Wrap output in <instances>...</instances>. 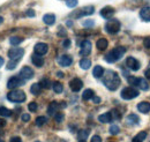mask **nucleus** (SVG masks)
<instances>
[{
  "label": "nucleus",
  "instance_id": "nucleus-15",
  "mask_svg": "<svg viewBox=\"0 0 150 142\" xmlns=\"http://www.w3.org/2000/svg\"><path fill=\"white\" fill-rule=\"evenodd\" d=\"M20 75H21V77H23L24 80H29V79H33V76H34V71H33L30 67L24 66V67H22V70L20 72Z\"/></svg>",
  "mask_w": 150,
  "mask_h": 142
},
{
  "label": "nucleus",
  "instance_id": "nucleus-12",
  "mask_svg": "<svg viewBox=\"0 0 150 142\" xmlns=\"http://www.w3.org/2000/svg\"><path fill=\"white\" fill-rule=\"evenodd\" d=\"M34 51H35V53L38 54V55H44V54L47 53L49 46H47V44H45V43H37V44L35 45V48H34Z\"/></svg>",
  "mask_w": 150,
  "mask_h": 142
},
{
  "label": "nucleus",
  "instance_id": "nucleus-3",
  "mask_svg": "<svg viewBox=\"0 0 150 142\" xmlns=\"http://www.w3.org/2000/svg\"><path fill=\"white\" fill-rule=\"evenodd\" d=\"M25 98H27V96H25L24 91L18 90V89H14L7 94V99L12 103H22L25 101Z\"/></svg>",
  "mask_w": 150,
  "mask_h": 142
},
{
  "label": "nucleus",
  "instance_id": "nucleus-52",
  "mask_svg": "<svg viewBox=\"0 0 150 142\" xmlns=\"http://www.w3.org/2000/svg\"><path fill=\"white\" fill-rule=\"evenodd\" d=\"M4 62H5V60H4V58L2 57H0V67L4 65Z\"/></svg>",
  "mask_w": 150,
  "mask_h": 142
},
{
  "label": "nucleus",
  "instance_id": "nucleus-56",
  "mask_svg": "<svg viewBox=\"0 0 150 142\" xmlns=\"http://www.w3.org/2000/svg\"><path fill=\"white\" fill-rule=\"evenodd\" d=\"M79 142H86V141H84V140H80Z\"/></svg>",
  "mask_w": 150,
  "mask_h": 142
},
{
  "label": "nucleus",
  "instance_id": "nucleus-43",
  "mask_svg": "<svg viewBox=\"0 0 150 142\" xmlns=\"http://www.w3.org/2000/svg\"><path fill=\"white\" fill-rule=\"evenodd\" d=\"M21 119H22V121H29L30 120V114H28V113H23L22 116H21Z\"/></svg>",
  "mask_w": 150,
  "mask_h": 142
},
{
  "label": "nucleus",
  "instance_id": "nucleus-21",
  "mask_svg": "<svg viewBox=\"0 0 150 142\" xmlns=\"http://www.w3.org/2000/svg\"><path fill=\"white\" fill-rule=\"evenodd\" d=\"M43 21L45 24L47 26H52L54 22H56V15L54 14H46L43 16Z\"/></svg>",
  "mask_w": 150,
  "mask_h": 142
},
{
  "label": "nucleus",
  "instance_id": "nucleus-30",
  "mask_svg": "<svg viewBox=\"0 0 150 142\" xmlns=\"http://www.w3.org/2000/svg\"><path fill=\"white\" fill-rule=\"evenodd\" d=\"M40 91H42V87H40L39 83H34V84L30 87V92H31L33 95H39Z\"/></svg>",
  "mask_w": 150,
  "mask_h": 142
},
{
  "label": "nucleus",
  "instance_id": "nucleus-24",
  "mask_svg": "<svg viewBox=\"0 0 150 142\" xmlns=\"http://www.w3.org/2000/svg\"><path fill=\"white\" fill-rule=\"evenodd\" d=\"M94 96H95V92H94V90H91V89H87V90H84L83 94H82V98H83L84 101L93 99Z\"/></svg>",
  "mask_w": 150,
  "mask_h": 142
},
{
  "label": "nucleus",
  "instance_id": "nucleus-49",
  "mask_svg": "<svg viewBox=\"0 0 150 142\" xmlns=\"http://www.w3.org/2000/svg\"><path fill=\"white\" fill-rule=\"evenodd\" d=\"M6 126V121L4 120V119H0V128H2V127H5Z\"/></svg>",
  "mask_w": 150,
  "mask_h": 142
},
{
  "label": "nucleus",
  "instance_id": "nucleus-36",
  "mask_svg": "<svg viewBox=\"0 0 150 142\" xmlns=\"http://www.w3.org/2000/svg\"><path fill=\"white\" fill-rule=\"evenodd\" d=\"M18 64H19V60H11V61L7 64V70H9V71L14 70V68L18 66Z\"/></svg>",
  "mask_w": 150,
  "mask_h": 142
},
{
  "label": "nucleus",
  "instance_id": "nucleus-40",
  "mask_svg": "<svg viewBox=\"0 0 150 142\" xmlns=\"http://www.w3.org/2000/svg\"><path fill=\"white\" fill-rule=\"evenodd\" d=\"M28 109H29V111H31V112H36V111H37V109H38L37 103L31 102V103L28 105Z\"/></svg>",
  "mask_w": 150,
  "mask_h": 142
},
{
  "label": "nucleus",
  "instance_id": "nucleus-25",
  "mask_svg": "<svg viewBox=\"0 0 150 142\" xmlns=\"http://www.w3.org/2000/svg\"><path fill=\"white\" fill-rule=\"evenodd\" d=\"M104 68L102 67V66H96L94 68V71H93V75H94L96 79H99V77H102L103 75H104Z\"/></svg>",
  "mask_w": 150,
  "mask_h": 142
},
{
  "label": "nucleus",
  "instance_id": "nucleus-58",
  "mask_svg": "<svg viewBox=\"0 0 150 142\" xmlns=\"http://www.w3.org/2000/svg\"><path fill=\"white\" fill-rule=\"evenodd\" d=\"M0 142H4V141H2V140H1V139H0Z\"/></svg>",
  "mask_w": 150,
  "mask_h": 142
},
{
  "label": "nucleus",
  "instance_id": "nucleus-18",
  "mask_svg": "<svg viewBox=\"0 0 150 142\" xmlns=\"http://www.w3.org/2000/svg\"><path fill=\"white\" fill-rule=\"evenodd\" d=\"M31 61L36 67H42L44 65V59L42 58V55H38L36 53L31 55Z\"/></svg>",
  "mask_w": 150,
  "mask_h": 142
},
{
  "label": "nucleus",
  "instance_id": "nucleus-17",
  "mask_svg": "<svg viewBox=\"0 0 150 142\" xmlns=\"http://www.w3.org/2000/svg\"><path fill=\"white\" fill-rule=\"evenodd\" d=\"M112 119H113L112 112H105V113H103V114H100V116L98 117V120H99L100 123H103V124L111 123Z\"/></svg>",
  "mask_w": 150,
  "mask_h": 142
},
{
  "label": "nucleus",
  "instance_id": "nucleus-19",
  "mask_svg": "<svg viewBox=\"0 0 150 142\" xmlns=\"http://www.w3.org/2000/svg\"><path fill=\"white\" fill-rule=\"evenodd\" d=\"M137 110L142 113H148L150 112V103L149 102H141L137 104Z\"/></svg>",
  "mask_w": 150,
  "mask_h": 142
},
{
  "label": "nucleus",
  "instance_id": "nucleus-26",
  "mask_svg": "<svg viewBox=\"0 0 150 142\" xmlns=\"http://www.w3.org/2000/svg\"><path fill=\"white\" fill-rule=\"evenodd\" d=\"M127 123L129 125H137L140 123V118H139L136 114L131 113V114H128V117H127Z\"/></svg>",
  "mask_w": 150,
  "mask_h": 142
},
{
  "label": "nucleus",
  "instance_id": "nucleus-51",
  "mask_svg": "<svg viewBox=\"0 0 150 142\" xmlns=\"http://www.w3.org/2000/svg\"><path fill=\"white\" fill-rule=\"evenodd\" d=\"M146 77L150 79V68H148V70L146 71Z\"/></svg>",
  "mask_w": 150,
  "mask_h": 142
},
{
  "label": "nucleus",
  "instance_id": "nucleus-59",
  "mask_svg": "<svg viewBox=\"0 0 150 142\" xmlns=\"http://www.w3.org/2000/svg\"><path fill=\"white\" fill-rule=\"evenodd\" d=\"M36 142H40V141H36Z\"/></svg>",
  "mask_w": 150,
  "mask_h": 142
},
{
  "label": "nucleus",
  "instance_id": "nucleus-39",
  "mask_svg": "<svg viewBox=\"0 0 150 142\" xmlns=\"http://www.w3.org/2000/svg\"><path fill=\"white\" fill-rule=\"evenodd\" d=\"M137 80H139V77H135V76H129L128 77V83L133 86V87H136V84H137Z\"/></svg>",
  "mask_w": 150,
  "mask_h": 142
},
{
  "label": "nucleus",
  "instance_id": "nucleus-9",
  "mask_svg": "<svg viewBox=\"0 0 150 142\" xmlns=\"http://www.w3.org/2000/svg\"><path fill=\"white\" fill-rule=\"evenodd\" d=\"M91 52V43L90 40H83L81 43V50H80V54L83 57L89 55Z\"/></svg>",
  "mask_w": 150,
  "mask_h": 142
},
{
  "label": "nucleus",
  "instance_id": "nucleus-34",
  "mask_svg": "<svg viewBox=\"0 0 150 142\" xmlns=\"http://www.w3.org/2000/svg\"><path fill=\"white\" fill-rule=\"evenodd\" d=\"M22 38L21 37H18V36H13V37H11V39H9V42H11V44L12 45H19L22 43Z\"/></svg>",
  "mask_w": 150,
  "mask_h": 142
},
{
  "label": "nucleus",
  "instance_id": "nucleus-23",
  "mask_svg": "<svg viewBox=\"0 0 150 142\" xmlns=\"http://www.w3.org/2000/svg\"><path fill=\"white\" fill-rule=\"evenodd\" d=\"M58 107H59V105H58L57 102H51L50 105H49V107H47V113H49L50 116H54V114L57 113Z\"/></svg>",
  "mask_w": 150,
  "mask_h": 142
},
{
  "label": "nucleus",
  "instance_id": "nucleus-22",
  "mask_svg": "<svg viewBox=\"0 0 150 142\" xmlns=\"http://www.w3.org/2000/svg\"><path fill=\"white\" fill-rule=\"evenodd\" d=\"M136 87H139V88L142 89V90H144V91L149 90V84H148V82L146 81V79H143V77H139Z\"/></svg>",
  "mask_w": 150,
  "mask_h": 142
},
{
  "label": "nucleus",
  "instance_id": "nucleus-54",
  "mask_svg": "<svg viewBox=\"0 0 150 142\" xmlns=\"http://www.w3.org/2000/svg\"><path fill=\"white\" fill-rule=\"evenodd\" d=\"M57 75L61 77V76H64V73H61V72H58V73H57Z\"/></svg>",
  "mask_w": 150,
  "mask_h": 142
},
{
  "label": "nucleus",
  "instance_id": "nucleus-4",
  "mask_svg": "<svg viewBox=\"0 0 150 142\" xmlns=\"http://www.w3.org/2000/svg\"><path fill=\"white\" fill-rule=\"evenodd\" d=\"M139 95H140V91H139L136 88H134V87L124 88L122 90H121V94H120L121 98H122V99H126V101H131V99H133V98L137 97Z\"/></svg>",
  "mask_w": 150,
  "mask_h": 142
},
{
  "label": "nucleus",
  "instance_id": "nucleus-48",
  "mask_svg": "<svg viewBox=\"0 0 150 142\" xmlns=\"http://www.w3.org/2000/svg\"><path fill=\"white\" fill-rule=\"evenodd\" d=\"M143 44H144V46H146V48L150 49V38H147V39L144 40V43H143Z\"/></svg>",
  "mask_w": 150,
  "mask_h": 142
},
{
  "label": "nucleus",
  "instance_id": "nucleus-7",
  "mask_svg": "<svg viewBox=\"0 0 150 142\" xmlns=\"http://www.w3.org/2000/svg\"><path fill=\"white\" fill-rule=\"evenodd\" d=\"M126 66H127L128 68H131L132 71H139L140 67H141V64H140V61L136 60L135 58L128 57V58L126 59Z\"/></svg>",
  "mask_w": 150,
  "mask_h": 142
},
{
  "label": "nucleus",
  "instance_id": "nucleus-32",
  "mask_svg": "<svg viewBox=\"0 0 150 142\" xmlns=\"http://www.w3.org/2000/svg\"><path fill=\"white\" fill-rule=\"evenodd\" d=\"M77 136H79V140H84V141H86L87 138L89 136V131H88V129H82V131L79 132Z\"/></svg>",
  "mask_w": 150,
  "mask_h": 142
},
{
  "label": "nucleus",
  "instance_id": "nucleus-37",
  "mask_svg": "<svg viewBox=\"0 0 150 142\" xmlns=\"http://www.w3.org/2000/svg\"><path fill=\"white\" fill-rule=\"evenodd\" d=\"M77 4H79V0H66V5H67V7H69V8L76 7Z\"/></svg>",
  "mask_w": 150,
  "mask_h": 142
},
{
  "label": "nucleus",
  "instance_id": "nucleus-45",
  "mask_svg": "<svg viewBox=\"0 0 150 142\" xmlns=\"http://www.w3.org/2000/svg\"><path fill=\"white\" fill-rule=\"evenodd\" d=\"M27 15L34 18V16H35V11H33V9H28V11H27Z\"/></svg>",
  "mask_w": 150,
  "mask_h": 142
},
{
  "label": "nucleus",
  "instance_id": "nucleus-1",
  "mask_svg": "<svg viewBox=\"0 0 150 142\" xmlns=\"http://www.w3.org/2000/svg\"><path fill=\"white\" fill-rule=\"evenodd\" d=\"M103 83L109 90H117L120 86V77L118 73L114 71L105 72V76L103 77Z\"/></svg>",
  "mask_w": 150,
  "mask_h": 142
},
{
  "label": "nucleus",
  "instance_id": "nucleus-31",
  "mask_svg": "<svg viewBox=\"0 0 150 142\" xmlns=\"http://www.w3.org/2000/svg\"><path fill=\"white\" fill-rule=\"evenodd\" d=\"M39 84H40V87H42V88H45V89H49L50 87H52L51 81H50L49 79H46V77H43V79L40 80Z\"/></svg>",
  "mask_w": 150,
  "mask_h": 142
},
{
  "label": "nucleus",
  "instance_id": "nucleus-38",
  "mask_svg": "<svg viewBox=\"0 0 150 142\" xmlns=\"http://www.w3.org/2000/svg\"><path fill=\"white\" fill-rule=\"evenodd\" d=\"M119 132H120V128H119V126H118V125H112V126L110 127V133L113 134V135L118 134Z\"/></svg>",
  "mask_w": 150,
  "mask_h": 142
},
{
  "label": "nucleus",
  "instance_id": "nucleus-20",
  "mask_svg": "<svg viewBox=\"0 0 150 142\" xmlns=\"http://www.w3.org/2000/svg\"><path fill=\"white\" fill-rule=\"evenodd\" d=\"M108 45H109V43H108V39H105V38H99L96 43V46L99 51H104L108 48Z\"/></svg>",
  "mask_w": 150,
  "mask_h": 142
},
{
  "label": "nucleus",
  "instance_id": "nucleus-16",
  "mask_svg": "<svg viewBox=\"0 0 150 142\" xmlns=\"http://www.w3.org/2000/svg\"><path fill=\"white\" fill-rule=\"evenodd\" d=\"M140 18H142L146 22H150V6L143 7L140 11Z\"/></svg>",
  "mask_w": 150,
  "mask_h": 142
},
{
  "label": "nucleus",
  "instance_id": "nucleus-5",
  "mask_svg": "<svg viewBox=\"0 0 150 142\" xmlns=\"http://www.w3.org/2000/svg\"><path fill=\"white\" fill-rule=\"evenodd\" d=\"M120 27H121V26H120V22H119L118 20H115V18H112V20H109V21L106 22V24H105V30H106L109 34L114 35V34L119 33Z\"/></svg>",
  "mask_w": 150,
  "mask_h": 142
},
{
  "label": "nucleus",
  "instance_id": "nucleus-35",
  "mask_svg": "<svg viewBox=\"0 0 150 142\" xmlns=\"http://www.w3.org/2000/svg\"><path fill=\"white\" fill-rule=\"evenodd\" d=\"M35 123H36L37 126H43V125H45L47 123V118L46 117H37Z\"/></svg>",
  "mask_w": 150,
  "mask_h": 142
},
{
  "label": "nucleus",
  "instance_id": "nucleus-50",
  "mask_svg": "<svg viewBox=\"0 0 150 142\" xmlns=\"http://www.w3.org/2000/svg\"><path fill=\"white\" fill-rule=\"evenodd\" d=\"M93 99H94L95 103H100V98H99V97H95L94 96V98H93Z\"/></svg>",
  "mask_w": 150,
  "mask_h": 142
},
{
  "label": "nucleus",
  "instance_id": "nucleus-13",
  "mask_svg": "<svg viewBox=\"0 0 150 142\" xmlns=\"http://www.w3.org/2000/svg\"><path fill=\"white\" fill-rule=\"evenodd\" d=\"M58 62H59V65L62 66V67H68V66L72 65L73 59H72V57L68 55V54H62L61 57H59Z\"/></svg>",
  "mask_w": 150,
  "mask_h": 142
},
{
  "label": "nucleus",
  "instance_id": "nucleus-44",
  "mask_svg": "<svg viewBox=\"0 0 150 142\" xmlns=\"http://www.w3.org/2000/svg\"><path fill=\"white\" fill-rule=\"evenodd\" d=\"M90 142H102V138H100L99 135H94V136L91 138V141Z\"/></svg>",
  "mask_w": 150,
  "mask_h": 142
},
{
  "label": "nucleus",
  "instance_id": "nucleus-55",
  "mask_svg": "<svg viewBox=\"0 0 150 142\" xmlns=\"http://www.w3.org/2000/svg\"><path fill=\"white\" fill-rule=\"evenodd\" d=\"M61 107H66V103L65 102H61V105H60Z\"/></svg>",
  "mask_w": 150,
  "mask_h": 142
},
{
  "label": "nucleus",
  "instance_id": "nucleus-8",
  "mask_svg": "<svg viewBox=\"0 0 150 142\" xmlns=\"http://www.w3.org/2000/svg\"><path fill=\"white\" fill-rule=\"evenodd\" d=\"M24 83V81L22 80V79H20L18 76H13V77H11L9 80H8V82H7V88L9 89H14L20 87L21 84H23Z\"/></svg>",
  "mask_w": 150,
  "mask_h": 142
},
{
  "label": "nucleus",
  "instance_id": "nucleus-6",
  "mask_svg": "<svg viewBox=\"0 0 150 142\" xmlns=\"http://www.w3.org/2000/svg\"><path fill=\"white\" fill-rule=\"evenodd\" d=\"M95 12V7L94 6H84L83 8L79 9L77 12H74L73 13V16L76 18H80L82 16H86V15H91L94 14Z\"/></svg>",
  "mask_w": 150,
  "mask_h": 142
},
{
  "label": "nucleus",
  "instance_id": "nucleus-57",
  "mask_svg": "<svg viewBox=\"0 0 150 142\" xmlns=\"http://www.w3.org/2000/svg\"><path fill=\"white\" fill-rule=\"evenodd\" d=\"M1 21H2V18H0V23H1Z\"/></svg>",
  "mask_w": 150,
  "mask_h": 142
},
{
  "label": "nucleus",
  "instance_id": "nucleus-42",
  "mask_svg": "<svg viewBox=\"0 0 150 142\" xmlns=\"http://www.w3.org/2000/svg\"><path fill=\"white\" fill-rule=\"evenodd\" d=\"M82 24H83L84 27H94V26H95V21H94V20H87V21L82 22Z\"/></svg>",
  "mask_w": 150,
  "mask_h": 142
},
{
  "label": "nucleus",
  "instance_id": "nucleus-2",
  "mask_svg": "<svg viewBox=\"0 0 150 142\" xmlns=\"http://www.w3.org/2000/svg\"><path fill=\"white\" fill-rule=\"evenodd\" d=\"M126 52V49L124 46H118L115 49L111 50L109 53L105 54V60L109 62V64H113L115 61H118L124 54Z\"/></svg>",
  "mask_w": 150,
  "mask_h": 142
},
{
  "label": "nucleus",
  "instance_id": "nucleus-53",
  "mask_svg": "<svg viewBox=\"0 0 150 142\" xmlns=\"http://www.w3.org/2000/svg\"><path fill=\"white\" fill-rule=\"evenodd\" d=\"M67 26H68V27H72V26H73V22H72V21H67Z\"/></svg>",
  "mask_w": 150,
  "mask_h": 142
},
{
  "label": "nucleus",
  "instance_id": "nucleus-46",
  "mask_svg": "<svg viewBox=\"0 0 150 142\" xmlns=\"http://www.w3.org/2000/svg\"><path fill=\"white\" fill-rule=\"evenodd\" d=\"M62 45H64V48H69V45H71V40H69V39H65L64 43H62Z\"/></svg>",
  "mask_w": 150,
  "mask_h": 142
},
{
  "label": "nucleus",
  "instance_id": "nucleus-33",
  "mask_svg": "<svg viewBox=\"0 0 150 142\" xmlns=\"http://www.w3.org/2000/svg\"><path fill=\"white\" fill-rule=\"evenodd\" d=\"M0 116L1 117H11L12 116V111L11 110H8L7 107H0Z\"/></svg>",
  "mask_w": 150,
  "mask_h": 142
},
{
  "label": "nucleus",
  "instance_id": "nucleus-10",
  "mask_svg": "<svg viewBox=\"0 0 150 142\" xmlns=\"http://www.w3.org/2000/svg\"><path fill=\"white\" fill-rule=\"evenodd\" d=\"M24 54V50L23 49H12L8 51V57L11 58V60H20V58Z\"/></svg>",
  "mask_w": 150,
  "mask_h": 142
},
{
  "label": "nucleus",
  "instance_id": "nucleus-11",
  "mask_svg": "<svg viewBox=\"0 0 150 142\" xmlns=\"http://www.w3.org/2000/svg\"><path fill=\"white\" fill-rule=\"evenodd\" d=\"M82 87H83V82H82V80H80L77 77L71 80V82H69V88H71L72 91H74V92L80 91L82 89Z\"/></svg>",
  "mask_w": 150,
  "mask_h": 142
},
{
  "label": "nucleus",
  "instance_id": "nucleus-27",
  "mask_svg": "<svg viewBox=\"0 0 150 142\" xmlns=\"http://www.w3.org/2000/svg\"><path fill=\"white\" fill-rule=\"evenodd\" d=\"M146 138H147V132L142 131V132H140V133L136 134V136L132 140V142H143L146 140Z\"/></svg>",
  "mask_w": 150,
  "mask_h": 142
},
{
  "label": "nucleus",
  "instance_id": "nucleus-29",
  "mask_svg": "<svg viewBox=\"0 0 150 142\" xmlns=\"http://www.w3.org/2000/svg\"><path fill=\"white\" fill-rule=\"evenodd\" d=\"M52 89H53V91H54V92H57V94L62 92V90H64L62 83H61V82H59V81L53 82V83H52Z\"/></svg>",
  "mask_w": 150,
  "mask_h": 142
},
{
  "label": "nucleus",
  "instance_id": "nucleus-28",
  "mask_svg": "<svg viewBox=\"0 0 150 142\" xmlns=\"http://www.w3.org/2000/svg\"><path fill=\"white\" fill-rule=\"evenodd\" d=\"M90 66H91V60H90V59L84 58V59H82V60L80 61V67H81L82 70H89Z\"/></svg>",
  "mask_w": 150,
  "mask_h": 142
},
{
  "label": "nucleus",
  "instance_id": "nucleus-41",
  "mask_svg": "<svg viewBox=\"0 0 150 142\" xmlns=\"http://www.w3.org/2000/svg\"><path fill=\"white\" fill-rule=\"evenodd\" d=\"M54 119H56L57 123H61L64 120V114L60 113V112H57L56 114H54Z\"/></svg>",
  "mask_w": 150,
  "mask_h": 142
},
{
  "label": "nucleus",
  "instance_id": "nucleus-47",
  "mask_svg": "<svg viewBox=\"0 0 150 142\" xmlns=\"http://www.w3.org/2000/svg\"><path fill=\"white\" fill-rule=\"evenodd\" d=\"M11 142H22V140H21V138H19V136H14V138L11 139Z\"/></svg>",
  "mask_w": 150,
  "mask_h": 142
},
{
  "label": "nucleus",
  "instance_id": "nucleus-14",
  "mask_svg": "<svg viewBox=\"0 0 150 142\" xmlns=\"http://www.w3.org/2000/svg\"><path fill=\"white\" fill-rule=\"evenodd\" d=\"M114 13H115V11L111 6H105L104 8L100 9V15L104 18H111L114 15Z\"/></svg>",
  "mask_w": 150,
  "mask_h": 142
}]
</instances>
